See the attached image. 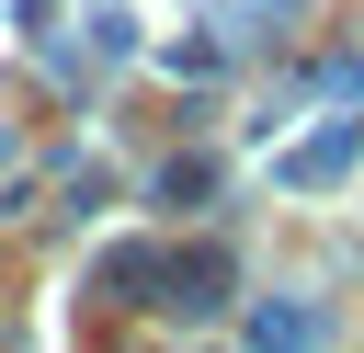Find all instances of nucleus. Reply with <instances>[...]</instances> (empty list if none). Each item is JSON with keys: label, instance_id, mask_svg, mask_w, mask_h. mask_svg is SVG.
I'll return each mask as SVG.
<instances>
[{"label": "nucleus", "instance_id": "nucleus-1", "mask_svg": "<svg viewBox=\"0 0 364 353\" xmlns=\"http://www.w3.org/2000/svg\"><path fill=\"white\" fill-rule=\"evenodd\" d=\"M262 342H273V353H318V307H273Z\"/></svg>", "mask_w": 364, "mask_h": 353}]
</instances>
